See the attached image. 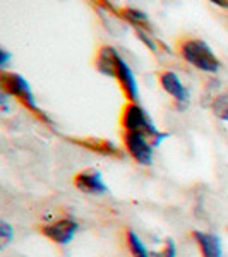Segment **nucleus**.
I'll return each mask as SVG.
<instances>
[{
    "label": "nucleus",
    "mask_w": 228,
    "mask_h": 257,
    "mask_svg": "<svg viewBox=\"0 0 228 257\" xmlns=\"http://www.w3.org/2000/svg\"><path fill=\"white\" fill-rule=\"evenodd\" d=\"M77 228H79V225H77L76 219L64 218V219H59V221L43 226V235H47L50 240L60 243V245H65V243H69L70 240L74 238Z\"/></svg>",
    "instance_id": "obj_5"
},
{
    "label": "nucleus",
    "mask_w": 228,
    "mask_h": 257,
    "mask_svg": "<svg viewBox=\"0 0 228 257\" xmlns=\"http://www.w3.org/2000/svg\"><path fill=\"white\" fill-rule=\"evenodd\" d=\"M194 240L201 248L202 257H225L221 248V240L214 233H204V231H194Z\"/></svg>",
    "instance_id": "obj_10"
},
{
    "label": "nucleus",
    "mask_w": 228,
    "mask_h": 257,
    "mask_svg": "<svg viewBox=\"0 0 228 257\" xmlns=\"http://www.w3.org/2000/svg\"><path fill=\"white\" fill-rule=\"evenodd\" d=\"M136 35L139 36V40L143 41L144 45L149 48V50H153L155 52L156 50V41L151 38V31H144V30H136Z\"/></svg>",
    "instance_id": "obj_17"
},
{
    "label": "nucleus",
    "mask_w": 228,
    "mask_h": 257,
    "mask_svg": "<svg viewBox=\"0 0 228 257\" xmlns=\"http://www.w3.org/2000/svg\"><path fill=\"white\" fill-rule=\"evenodd\" d=\"M122 60V57L119 55V52L113 47H101L96 57V69L99 74L108 77H115L119 70V64Z\"/></svg>",
    "instance_id": "obj_7"
},
{
    "label": "nucleus",
    "mask_w": 228,
    "mask_h": 257,
    "mask_svg": "<svg viewBox=\"0 0 228 257\" xmlns=\"http://www.w3.org/2000/svg\"><path fill=\"white\" fill-rule=\"evenodd\" d=\"M127 243H129V248L134 257H149L146 245H144L143 240L138 237L136 231H132V230L127 231Z\"/></svg>",
    "instance_id": "obj_13"
},
{
    "label": "nucleus",
    "mask_w": 228,
    "mask_h": 257,
    "mask_svg": "<svg viewBox=\"0 0 228 257\" xmlns=\"http://www.w3.org/2000/svg\"><path fill=\"white\" fill-rule=\"evenodd\" d=\"M0 86H2L4 93L18 98L28 110L33 111V113H35L36 117L41 120V122L52 125V120H50L47 117V113H45V111L41 110L38 105H36V98H35V93L31 91L30 82L24 79L21 74L2 70V72H0Z\"/></svg>",
    "instance_id": "obj_1"
},
{
    "label": "nucleus",
    "mask_w": 228,
    "mask_h": 257,
    "mask_svg": "<svg viewBox=\"0 0 228 257\" xmlns=\"http://www.w3.org/2000/svg\"><path fill=\"white\" fill-rule=\"evenodd\" d=\"M70 141H74V143L79 144V146H82V148L98 153V155L122 156L120 149L115 146L113 143H110V141H105V139H70Z\"/></svg>",
    "instance_id": "obj_11"
},
{
    "label": "nucleus",
    "mask_w": 228,
    "mask_h": 257,
    "mask_svg": "<svg viewBox=\"0 0 228 257\" xmlns=\"http://www.w3.org/2000/svg\"><path fill=\"white\" fill-rule=\"evenodd\" d=\"M211 2H213L214 6H218V7H225V9H228V2H226V0H211Z\"/></svg>",
    "instance_id": "obj_20"
},
{
    "label": "nucleus",
    "mask_w": 228,
    "mask_h": 257,
    "mask_svg": "<svg viewBox=\"0 0 228 257\" xmlns=\"http://www.w3.org/2000/svg\"><path fill=\"white\" fill-rule=\"evenodd\" d=\"M7 93H4L2 96H0V105H2V110L4 111H9V101H7Z\"/></svg>",
    "instance_id": "obj_19"
},
{
    "label": "nucleus",
    "mask_w": 228,
    "mask_h": 257,
    "mask_svg": "<svg viewBox=\"0 0 228 257\" xmlns=\"http://www.w3.org/2000/svg\"><path fill=\"white\" fill-rule=\"evenodd\" d=\"M180 55L185 62H189L190 65L202 72L214 74L219 70V60L209 48V45L202 40H187L185 43H182Z\"/></svg>",
    "instance_id": "obj_3"
},
{
    "label": "nucleus",
    "mask_w": 228,
    "mask_h": 257,
    "mask_svg": "<svg viewBox=\"0 0 228 257\" xmlns=\"http://www.w3.org/2000/svg\"><path fill=\"white\" fill-rule=\"evenodd\" d=\"M120 18L126 19L127 23H131L136 30H144V31H151V26H149V19L148 16L144 14L143 11L139 9H132V7H126L122 12H120Z\"/></svg>",
    "instance_id": "obj_12"
},
{
    "label": "nucleus",
    "mask_w": 228,
    "mask_h": 257,
    "mask_svg": "<svg viewBox=\"0 0 228 257\" xmlns=\"http://www.w3.org/2000/svg\"><path fill=\"white\" fill-rule=\"evenodd\" d=\"M160 82H161V88L167 91V93L175 99V101L187 103L189 91L185 89V86L182 84V81L179 79V76H177L175 72H172V70H165V72L160 76Z\"/></svg>",
    "instance_id": "obj_8"
},
{
    "label": "nucleus",
    "mask_w": 228,
    "mask_h": 257,
    "mask_svg": "<svg viewBox=\"0 0 228 257\" xmlns=\"http://www.w3.org/2000/svg\"><path fill=\"white\" fill-rule=\"evenodd\" d=\"M177 255V248H175V243H173V240H167L165 242V247L161 248L158 252H151L149 257H175Z\"/></svg>",
    "instance_id": "obj_15"
},
{
    "label": "nucleus",
    "mask_w": 228,
    "mask_h": 257,
    "mask_svg": "<svg viewBox=\"0 0 228 257\" xmlns=\"http://www.w3.org/2000/svg\"><path fill=\"white\" fill-rule=\"evenodd\" d=\"M12 237H14V230H12V226L7 221H2L0 223V240H2V245L6 247L7 243L12 240Z\"/></svg>",
    "instance_id": "obj_16"
},
{
    "label": "nucleus",
    "mask_w": 228,
    "mask_h": 257,
    "mask_svg": "<svg viewBox=\"0 0 228 257\" xmlns=\"http://www.w3.org/2000/svg\"><path fill=\"white\" fill-rule=\"evenodd\" d=\"M211 108H213L214 115H216L219 120L228 122V91H225V93H221L219 96L214 98Z\"/></svg>",
    "instance_id": "obj_14"
},
{
    "label": "nucleus",
    "mask_w": 228,
    "mask_h": 257,
    "mask_svg": "<svg viewBox=\"0 0 228 257\" xmlns=\"http://www.w3.org/2000/svg\"><path fill=\"white\" fill-rule=\"evenodd\" d=\"M122 125L126 132H136V134H143L146 138H151L153 146H160L163 139L168 138L167 132H160L155 127L153 120L149 118L146 110L139 106L138 103H129L124 110L122 115Z\"/></svg>",
    "instance_id": "obj_2"
},
{
    "label": "nucleus",
    "mask_w": 228,
    "mask_h": 257,
    "mask_svg": "<svg viewBox=\"0 0 228 257\" xmlns=\"http://www.w3.org/2000/svg\"><path fill=\"white\" fill-rule=\"evenodd\" d=\"M127 153L141 165H151L153 163V144L149 143L146 136L136 134V132H126L124 136Z\"/></svg>",
    "instance_id": "obj_4"
},
{
    "label": "nucleus",
    "mask_w": 228,
    "mask_h": 257,
    "mask_svg": "<svg viewBox=\"0 0 228 257\" xmlns=\"http://www.w3.org/2000/svg\"><path fill=\"white\" fill-rule=\"evenodd\" d=\"M120 82V86H122V91L126 93V96L129 98L131 103H136V99H138V81H136L134 77V72H132V69L129 67V64H127L126 60H120L119 64V70H117V76H115Z\"/></svg>",
    "instance_id": "obj_9"
},
{
    "label": "nucleus",
    "mask_w": 228,
    "mask_h": 257,
    "mask_svg": "<svg viewBox=\"0 0 228 257\" xmlns=\"http://www.w3.org/2000/svg\"><path fill=\"white\" fill-rule=\"evenodd\" d=\"M9 60H11V53L7 52L6 48H2V50H0V67H2V70L7 67Z\"/></svg>",
    "instance_id": "obj_18"
},
{
    "label": "nucleus",
    "mask_w": 228,
    "mask_h": 257,
    "mask_svg": "<svg viewBox=\"0 0 228 257\" xmlns=\"http://www.w3.org/2000/svg\"><path fill=\"white\" fill-rule=\"evenodd\" d=\"M74 184L82 192L93 194V196H99V194H105L108 190L101 178V173L96 172V170H86V172L77 173L76 178H74Z\"/></svg>",
    "instance_id": "obj_6"
}]
</instances>
